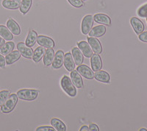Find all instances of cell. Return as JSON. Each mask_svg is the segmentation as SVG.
Wrapping results in <instances>:
<instances>
[{
  "mask_svg": "<svg viewBox=\"0 0 147 131\" xmlns=\"http://www.w3.org/2000/svg\"><path fill=\"white\" fill-rule=\"evenodd\" d=\"M60 84H61V87L63 89L64 91L69 96L74 97L77 95V89H76L75 86L74 85L71 80L68 76L65 75L63 77L61 81H60Z\"/></svg>",
  "mask_w": 147,
  "mask_h": 131,
  "instance_id": "cell-1",
  "label": "cell"
},
{
  "mask_svg": "<svg viewBox=\"0 0 147 131\" xmlns=\"http://www.w3.org/2000/svg\"><path fill=\"white\" fill-rule=\"evenodd\" d=\"M17 103H18L17 94H10L5 100L4 104L1 106V111L4 113H9L12 112L15 108Z\"/></svg>",
  "mask_w": 147,
  "mask_h": 131,
  "instance_id": "cell-2",
  "label": "cell"
},
{
  "mask_svg": "<svg viewBox=\"0 0 147 131\" xmlns=\"http://www.w3.org/2000/svg\"><path fill=\"white\" fill-rule=\"evenodd\" d=\"M17 97L22 100H35L38 96V91L34 89H22L17 92Z\"/></svg>",
  "mask_w": 147,
  "mask_h": 131,
  "instance_id": "cell-3",
  "label": "cell"
},
{
  "mask_svg": "<svg viewBox=\"0 0 147 131\" xmlns=\"http://www.w3.org/2000/svg\"><path fill=\"white\" fill-rule=\"evenodd\" d=\"M93 24H94V17L91 15L85 16L82 19V27H81L82 34L87 35L88 33H89V32L92 29Z\"/></svg>",
  "mask_w": 147,
  "mask_h": 131,
  "instance_id": "cell-4",
  "label": "cell"
},
{
  "mask_svg": "<svg viewBox=\"0 0 147 131\" xmlns=\"http://www.w3.org/2000/svg\"><path fill=\"white\" fill-rule=\"evenodd\" d=\"M17 48H18V51L21 53L23 57H26V58H32V55H33V50L31 47H28L26 44L21 42L18 43L17 44Z\"/></svg>",
  "mask_w": 147,
  "mask_h": 131,
  "instance_id": "cell-5",
  "label": "cell"
},
{
  "mask_svg": "<svg viewBox=\"0 0 147 131\" xmlns=\"http://www.w3.org/2000/svg\"><path fill=\"white\" fill-rule=\"evenodd\" d=\"M77 71L80 73L81 76L84 77L86 79L92 80L94 78V72L90 69V68L86 65H80L77 67Z\"/></svg>",
  "mask_w": 147,
  "mask_h": 131,
  "instance_id": "cell-6",
  "label": "cell"
},
{
  "mask_svg": "<svg viewBox=\"0 0 147 131\" xmlns=\"http://www.w3.org/2000/svg\"><path fill=\"white\" fill-rule=\"evenodd\" d=\"M37 43L45 48H54L55 46V41L51 38L46 35H39L37 38Z\"/></svg>",
  "mask_w": 147,
  "mask_h": 131,
  "instance_id": "cell-7",
  "label": "cell"
},
{
  "mask_svg": "<svg viewBox=\"0 0 147 131\" xmlns=\"http://www.w3.org/2000/svg\"><path fill=\"white\" fill-rule=\"evenodd\" d=\"M64 63V52L61 50H58L55 54L53 62L52 65L55 69H58L62 67Z\"/></svg>",
  "mask_w": 147,
  "mask_h": 131,
  "instance_id": "cell-8",
  "label": "cell"
},
{
  "mask_svg": "<svg viewBox=\"0 0 147 131\" xmlns=\"http://www.w3.org/2000/svg\"><path fill=\"white\" fill-rule=\"evenodd\" d=\"M88 44L90 45V47H91L92 50L95 52L96 54H100L102 52V44H101L100 41H99L96 38L94 37H89L88 38Z\"/></svg>",
  "mask_w": 147,
  "mask_h": 131,
  "instance_id": "cell-9",
  "label": "cell"
},
{
  "mask_svg": "<svg viewBox=\"0 0 147 131\" xmlns=\"http://www.w3.org/2000/svg\"><path fill=\"white\" fill-rule=\"evenodd\" d=\"M90 64H91L92 70L94 72L101 70L102 68V61L99 54H93L90 57Z\"/></svg>",
  "mask_w": 147,
  "mask_h": 131,
  "instance_id": "cell-10",
  "label": "cell"
},
{
  "mask_svg": "<svg viewBox=\"0 0 147 131\" xmlns=\"http://www.w3.org/2000/svg\"><path fill=\"white\" fill-rule=\"evenodd\" d=\"M64 66L69 72H72L75 69V62L74 61L72 55L70 52H67L64 55Z\"/></svg>",
  "mask_w": 147,
  "mask_h": 131,
  "instance_id": "cell-11",
  "label": "cell"
},
{
  "mask_svg": "<svg viewBox=\"0 0 147 131\" xmlns=\"http://www.w3.org/2000/svg\"><path fill=\"white\" fill-rule=\"evenodd\" d=\"M130 23L135 32L139 35L144 30V24L141 21L136 17H132L130 19Z\"/></svg>",
  "mask_w": 147,
  "mask_h": 131,
  "instance_id": "cell-12",
  "label": "cell"
},
{
  "mask_svg": "<svg viewBox=\"0 0 147 131\" xmlns=\"http://www.w3.org/2000/svg\"><path fill=\"white\" fill-rule=\"evenodd\" d=\"M71 78L72 82L76 87L78 88H83V81H82V77L80 74V73L75 69L71 72Z\"/></svg>",
  "mask_w": 147,
  "mask_h": 131,
  "instance_id": "cell-13",
  "label": "cell"
},
{
  "mask_svg": "<svg viewBox=\"0 0 147 131\" xmlns=\"http://www.w3.org/2000/svg\"><path fill=\"white\" fill-rule=\"evenodd\" d=\"M78 47L79 49H80L81 52H82V54L85 56L86 57H90L93 55V52H92L91 47H90L88 43L86 41H82L80 43H78Z\"/></svg>",
  "mask_w": 147,
  "mask_h": 131,
  "instance_id": "cell-14",
  "label": "cell"
},
{
  "mask_svg": "<svg viewBox=\"0 0 147 131\" xmlns=\"http://www.w3.org/2000/svg\"><path fill=\"white\" fill-rule=\"evenodd\" d=\"M106 32V27L104 25H98L96 26L93 29L90 30L89 32V35L90 37L99 38L102 37Z\"/></svg>",
  "mask_w": 147,
  "mask_h": 131,
  "instance_id": "cell-15",
  "label": "cell"
},
{
  "mask_svg": "<svg viewBox=\"0 0 147 131\" xmlns=\"http://www.w3.org/2000/svg\"><path fill=\"white\" fill-rule=\"evenodd\" d=\"M7 27L8 28L9 30L12 32L13 34L16 35H20L21 33V29L19 25L18 24L15 20L10 18L7 22Z\"/></svg>",
  "mask_w": 147,
  "mask_h": 131,
  "instance_id": "cell-16",
  "label": "cell"
},
{
  "mask_svg": "<svg viewBox=\"0 0 147 131\" xmlns=\"http://www.w3.org/2000/svg\"><path fill=\"white\" fill-rule=\"evenodd\" d=\"M71 53L76 65H81L83 62V54L80 49H79V47H74L71 50Z\"/></svg>",
  "mask_w": 147,
  "mask_h": 131,
  "instance_id": "cell-17",
  "label": "cell"
},
{
  "mask_svg": "<svg viewBox=\"0 0 147 131\" xmlns=\"http://www.w3.org/2000/svg\"><path fill=\"white\" fill-rule=\"evenodd\" d=\"M21 57V53L18 51H12L5 57V62L7 65H11L18 61Z\"/></svg>",
  "mask_w": 147,
  "mask_h": 131,
  "instance_id": "cell-18",
  "label": "cell"
},
{
  "mask_svg": "<svg viewBox=\"0 0 147 131\" xmlns=\"http://www.w3.org/2000/svg\"><path fill=\"white\" fill-rule=\"evenodd\" d=\"M94 78L99 82H105V83H108L110 80V74L105 71L99 70L96 72L94 74Z\"/></svg>",
  "mask_w": 147,
  "mask_h": 131,
  "instance_id": "cell-19",
  "label": "cell"
},
{
  "mask_svg": "<svg viewBox=\"0 0 147 131\" xmlns=\"http://www.w3.org/2000/svg\"><path fill=\"white\" fill-rule=\"evenodd\" d=\"M94 20L97 23L102 24L103 25L110 26L111 24V19L108 16L105 15V14H96L94 16Z\"/></svg>",
  "mask_w": 147,
  "mask_h": 131,
  "instance_id": "cell-20",
  "label": "cell"
},
{
  "mask_svg": "<svg viewBox=\"0 0 147 131\" xmlns=\"http://www.w3.org/2000/svg\"><path fill=\"white\" fill-rule=\"evenodd\" d=\"M54 57H55V52L52 48H48L45 51V54L44 55V63L46 66H49L52 65L53 62Z\"/></svg>",
  "mask_w": 147,
  "mask_h": 131,
  "instance_id": "cell-21",
  "label": "cell"
},
{
  "mask_svg": "<svg viewBox=\"0 0 147 131\" xmlns=\"http://www.w3.org/2000/svg\"><path fill=\"white\" fill-rule=\"evenodd\" d=\"M21 0H3L2 6L5 8L16 10L19 8L21 5Z\"/></svg>",
  "mask_w": 147,
  "mask_h": 131,
  "instance_id": "cell-22",
  "label": "cell"
},
{
  "mask_svg": "<svg viewBox=\"0 0 147 131\" xmlns=\"http://www.w3.org/2000/svg\"><path fill=\"white\" fill-rule=\"evenodd\" d=\"M14 47H15V44L12 41L5 43L2 47H0V54L3 56H6L12 51H13Z\"/></svg>",
  "mask_w": 147,
  "mask_h": 131,
  "instance_id": "cell-23",
  "label": "cell"
},
{
  "mask_svg": "<svg viewBox=\"0 0 147 131\" xmlns=\"http://www.w3.org/2000/svg\"><path fill=\"white\" fill-rule=\"evenodd\" d=\"M37 38H38V34L33 30H30L27 35V39H26V44L28 47H33L37 42Z\"/></svg>",
  "mask_w": 147,
  "mask_h": 131,
  "instance_id": "cell-24",
  "label": "cell"
},
{
  "mask_svg": "<svg viewBox=\"0 0 147 131\" xmlns=\"http://www.w3.org/2000/svg\"><path fill=\"white\" fill-rule=\"evenodd\" d=\"M45 47H37L35 50L33 52V55H32V60L35 63H38L39 61L44 57L45 54Z\"/></svg>",
  "mask_w": 147,
  "mask_h": 131,
  "instance_id": "cell-25",
  "label": "cell"
},
{
  "mask_svg": "<svg viewBox=\"0 0 147 131\" xmlns=\"http://www.w3.org/2000/svg\"><path fill=\"white\" fill-rule=\"evenodd\" d=\"M0 36L6 41H11L13 39V35L12 32L7 27L4 25H0Z\"/></svg>",
  "mask_w": 147,
  "mask_h": 131,
  "instance_id": "cell-26",
  "label": "cell"
},
{
  "mask_svg": "<svg viewBox=\"0 0 147 131\" xmlns=\"http://www.w3.org/2000/svg\"><path fill=\"white\" fill-rule=\"evenodd\" d=\"M51 124L52 125L54 128L55 129V130L58 131H65L66 130V126L65 124L61 120H58V119H56V118H54L51 120Z\"/></svg>",
  "mask_w": 147,
  "mask_h": 131,
  "instance_id": "cell-27",
  "label": "cell"
},
{
  "mask_svg": "<svg viewBox=\"0 0 147 131\" xmlns=\"http://www.w3.org/2000/svg\"><path fill=\"white\" fill-rule=\"evenodd\" d=\"M32 0H22L20 5V11L22 14H26L30 10V7L32 6Z\"/></svg>",
  "mask_w": 147,
  "mask_h": 131,
  "instance_id": "cell-28",
  "label": "cell"
},
{
  "mask_svg": "<svg viewBox=\"0 0 147 131\" xmlns=\"http://www.w3.org/2000/svg\"><path fill=\"white\" fill-rule=\"evenodd\" d=\"M138 15L142 18L147 16V3L139 7L138 10Z\"/></svg>",
  "mask_w": 147,
  "mask_h": 131,
  "instance_id": "cell-29",
  "label": "cell"
},
{
  "mask_svg": "<svg viewBox=\"0 0 147 131\" xmlns=\"http://www.w3.org/2000/svg\"><path fill=\"white\" fill-rule=\"evenodd\" d=\"M9 95H10V92L8 91H2L0 92V107L4 104Z\"/></svg>",
  "mask_w": 147,
  "mask_h": 131,
  "instance_id": "cell-30",
  "label": "cell"
},
{
  "mask_svg": "<svg viewBox=\"0 0 147 131\" xmlns=\"http://www.w3.org/2000/svg\"><path fill=\"white\" fill-rule=\"evenodd\" d=\"M68 1L74 7H82L83 6V2L82 0H68Z\"/></svg>",
  "mask_w": 147,
  "mask_h": 131,
  "instance_id": "cell-31",
  "label": "cell"
},
{
  "mask_svg": "<svg viewBox=\"0 0 147 131\" xmlns=\"http://www.w3.org/2000/svg\"><path fill=\"white\" fill-rule=\"evenodd\" d=\"M36 131H55V129L53 127L49 126H41L37 128Z\"/></svg>",
  "mask_w": 147,
  "mask_h": 131,
  "instance_id": "cell-32",
  "label": "cell"
},
{
  "mask_svg": "<svg viewBox=\"0 0 147 131\" xmlns=\"http://www.w3.org/2000/svg\"><path fill=\"white\" fill-rule=\"evenodd\" d=\"M138 38L141 41L147 43V31L146 32H143L140 34H139Z\"/></svg>",
  "mask_w": 147,
  "mask_h": 131,
  "instance_id": "cell-33",
  "label": "cell"
},
{
  "mask_svg": "<svg viewBox=\"0 0 147 131\" xmlns=\"http://www.w3.org/2000/svg\"><path fill=\"white\" fill-rule=\"evenodd\" d=\"M88 130L90 131H99V128L97 126L96 124H94V123H91L90 124V126H89Z\"/></svg>",
  "mask_w": 147,
  "mask_h": 131,
  "instance_id": "cell-34",
  "label": "cell"
},
{
  "mask_svg": "<svg viewBox=\"0 0 147 131\" xmlns=\"http://www.w3.org/2000/svg\"><path fill=\"white\" fill-rule=\"evenodd\" d=\"M5 63H6V62H5V58L4 57V56L0 54V68H2V69L5 68Z\"/></svg>",
  "mask_w": 147,
  "mask_h": 131,
  "instance_id": "cell-35",
  "label": "cell"
},
{
  "mask_svg": "<svg viewBox=\"0 0 147 131\" xmlns=\"http://www.w3.org/2000/svg\"><path fill=\"white\" fill-rule=\"evenodd\" d=\"M5 43V39H4L2 37H1V36H0V47H2V46Z\"/></svg>",
  "mask_w": 147,
  "mask_h": 131,
  "instance_id": "cell-36",
  "label": "cell"
},
{
  "mask_svg": "<svg viewBox=\"0 0 147 131\" xmlns=\"http://www.w3.org/2000/svg\"><path fill=\"white\" fill-rule=\"evenodd\" d=\"M89 130H88V128L86 125H85V126H82V128H80V131H88Z\"/></svg>",
  "mask_w": 147,
  "mask_h": 131,
  "instance_id": "cell-37",
  "label": "cell"
},
{
  "mask_svg": "<svg viewBox=\"0 0 147 131\" xmlns=\"http://www.w3.org/2000/svg\"><path fill=\"white\" fill-rule=\"evenodd\" d=\"M140 131H147V130L146 128H141V129L139 130Z\"/></svg>",
  "mask_w": 147,
  "mask_h": 131,
  "instance_id": "cell-38",
  "label": "cell"
},
{
  "mask_svg": "<svg viewBox=\"0 0 147 131\" xmlns=\"http://www.w3.org/2000/svg\"><path fill=\"white\" fill-rule=\"evenodd\" d=\"M82 1H87V0H82Z\"/></svg>",
  "mask_w": 147,
  "mask_h": 131,
  "instance_id": "cell-39",
  "label": "cell"
},
{
  "mask_svg": "<svg viewBox=\"0 0 147 131\" xmlns=\"http://www.w3.org/2000/svg\"><path fill=\"white\" fill-rule=\"evenodd\" d=\"M146 22H147V16H146Z\"/></svg>",
  "mask_w": 147,
  "mask_h": 131,
  "instance_id": "cell-40",
  "label": "cell"
}]
</instances>
